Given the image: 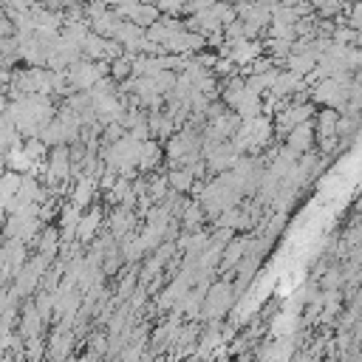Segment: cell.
I'll return each mask as SVG.
<instances>
[{
	"label": "cell",
	"mask_w": 362,
	"mask_h": 362,
	"mask_svg": "<svg viewBox=\"0 0 362 362\" xmlns=\"http://www.w3.org/2000/svg\"><path fill=\"white\" fill-rule=\"evenodd\" d=\"M314 141H317V136H314V124H311V122L297 124V127H291V130L286 133V147L294 150L297 156L308 153V150L314 147Z\"/></svg>",
	"instance_id": "1"
},
{
	"label": "cell",
	"mask_w": 362,
	"mask_h": 362,
	"mask_svg": "<svg viewBox=\"0 0 362 362\" xmlns=\"http://www.w3.org/2000/svg\"><path fill=\"white\" fill-rule=\"evenodd\" d=\"M57 249H62L59 232H57V226H48V229L40 235V257L51 263V260H54V255H57Z\"/></svg>",
	"instance_id": "6"
},
{
	"label": "cell",
	"mask_w": 362,
	"mask_h": 362,
	"mask_svg": "<svg viewBox=\"0 0 362 362\" xmlns=\"http://www.w3.org/2000/svg\"><path fill=\"white\" fill-rule=\"evenodd\" d=\"M96 192V178H90V175H82L79 181H76V187L71 189V204L76 206V209H82L85 204H90V195Z\"/></svg>",
	"instance_id": "5"
},
{
	"label": "cell",
	"mask_w": 362,
	"mask_h": 362,
	"mask_svg": "<svg viewBox=\"0 0 362 362\" xmlns=\"http://www.w3.org/2000/svg\"><path fill=\"white\" fill-rule=\"evenodd\" d=\"M99 226H102V209H99V206H93L90 212H82V215H79V223H76V240L90 243V240L96 238Z\"/></svg>",
	"instance_id": "2"
},
{
	"label": "cell",
	"mask_w": 362,
	"mask_h": 362,
	"mask_svg": "<svg viewBox=\"0 0 362 362\" xmlns=\"http://www.w3.org/2000/svg\"><path fill=\"white\" fill-rule=\"evenodd\" d=\"M79 215H82V209H76L74 204H68L65 209H62V215H59V240H74L76 238V223H79Z\"/></svg>",
	"instance_id": "4"
},
{
	"label": "cell",
	"mask_w": 362,
	"mask_h": 362,
	"mask_svg": "<svg viewBox=\"0 0 362 362\" xmlns=\"http://www.w3.org/2000/svg\"><path fill=\"white\" fill-rule=\"evenodd\" d=\"M161 158H164V147L156 144L153 139H147V141H141V153H139V164H136V170L150 173V170H156V167L161 164Z\"/></svg>",
	"instance_id": "3"
}]
</instances>
